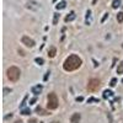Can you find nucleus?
Instances as JSON below:
<instances>
[{"label": "nucleus", "instance_id": "5", "mask_svg": "<svg viewBox=\"0 0 123 123\" xmlns=\"http://www.w3.org/2000/svg\"><path fill=\"white\" fill-rule=\"evenodd\" d=\"M21 42H22L26 47H30V48H32V47L35 46V41H33L32 38H30L28 36H22Z\"/></svg>", "mask_w": 123, "mask_h": 123}, {"label": "nucleus", "instance_id": "12", "mask_svg": "<svg viewBox=\"0 0 123 123\" xmlns=\"http://www.w3.org/2000/svg\"><path fill=\"white\" fill-rule=\"evenodd\" d=\"M121 6V0H113V3H112V7L113 9H118Z\"/></svg>", "mask_w": 123, "mask_h": 123}, {"label": "nucleus", "instance_id": "24", "mask_svg": "<svg viewBox=\"0 0 123 123\" xmlns=\"http://www.w3.org/2000/svg\"><path fill=\"white\" fill-rule=\"evenodd\" d=\"M30 123H36V121H35V119H32V121H31Z\"/></svg>", "mask_w": 123, "mask_h": 123}, {"label": "nucleus", "instance_id": "9", "mask_svg": "<svg viewBox=\"0 0 123 123\" xmlns=\"http://www.w3.org/2000/svg\"><path fill=\"white\" fill-rule=\"evenodd\" d=\"M55 53H57V49H55V47H50V49L48 50V55H49L50 58H53V57L55 55Z\"/></svg>", "mask_w": 123, "mask_h": 123}, {"label": "nucleus", "instance_id": "7", "mask_svg": "<svg viewBox=\"0 0 123 123\" xmlns=\"http://www.w3.org/2000/svg\"><path fill=\"white\" fill-rule=\"evenodd\" d=\"M80 118H81L80 117V113H74L73 116L70 117V122L71 123H79L80 122Z\"/></svg>", "mask_w": 123, "mask_h": 123}, {"label": "nucleus", "instance_id": "21", "mask_svg": "<svg viewBox=\"0 0 123 123\" xmlns=\"http://www.w3.org/2000/svg\"><path fill=\"white\" fill-rule=\"evenodd\" d=\"M92 101H96V102H98V100H97V98H89V101H87V102H92Z\"/></svg>", "mask_w": 123, "mask_h": 123}, {"label": "nucleus", "instance_id": "3", "mask_svg": "<svg viewBox=\"0 0 123 123\" xmlns=\"http://www.w3.org/2000/svg\"><path fill=\"white\" fill-rule=\"evenodd\" d=\"M47 106H48L49 110H55V108H58L59 101H58V97H57V95L54 94V92H50V94L48 95V104H47Z\"/></svg>", "mask_w": 123, "mask_h": 123}, {"label": "nucleus", "instance_id": "1", "mask_svg": "<svg viewBox=\"0 0 123 123\" xmlns=\"http://www.w3.org/2000/svg\"><path fill=\"white\" fill-rule=\"evenodd\" d=\"M81 64H83V60L80 59V57L76 55V54H71L65 59L63 68L67 71H73V70H76L78 68H80Z\"/></svg>", "mask_w": 123, "mask_h": 123}, {"label": "nucleus", "instance_id": "18", "mask_svg": "<svg viewBox=\"0 0 123 123\" xmlns=\"http://www.w3.org/2000/svg\"><path fill=\"white\" fill-rule=\"evenodd\" d=\"M35 62H36L37 64H39V65H42V64H43V59H42V58H36Z\"/></svg>", "mask_w": 123, "mask_h": 123}, {"label": "nucleus", "instance_id": "2", "mask_svg": "<svg viewBox=\"0 0 123 123\" xmlns=\"http://www.w3.org/2000/svg\"><path fill=\"white\" fill-rule=\"evenodd\" d=\"M20 75H21V71H20V69L17 67H10L7 69V78L12 83H16L20 79Z\"/></svg>", "mask_w": 123, "mask_h": 123}, {"label": "nucleus", "instance_id": "15", "mask_svg": "<svg viewBox=\"0 0 123 123\" xmlns=\"http://www.w3.org/2000/svg\"><path fill=\"white\" fill-rule=\"evenodd\" d=\"M36 112H38L39 115H48L47 112H46V111H44V110H43L42 107H39V106H38V107L36 108Z\"/></svg>", "mask_w": 123, "mask_h": 123}, {"label": "nucleus", "instance_id": "6", "mask_svg": "<svg viewBox=\"0 0 123 123\" xmlns=\"http://www.w3.org/2000/svg\"><path fill=\"white\" fill-rule=\"evenodd\" d=\"M42 90H43V86H42V85H36V86L32 87V94L38 95V94H41V92H42Z\"/></svg>", "mask_w": 123, "mask_h": 123}, {"label": "nucleus", "instance_id": "14", "mask_svg": "<svg viewBox=\"0 0 123 123\" xmlns=\"http://www.w3.org/2000/svg\"><path fill=\"white\" fill-rule=\"evenodd\" d=\"M65 5H67V3L65 1H60V3H58V5L55 6L58 10H62V9H64L65 7Z\"/></svg>", "mask_w": 123, "mask_h": 123}, {"label": "nucleus", "instance_id": "10", "mask_svg": "<svg viewBox=\"0 0 123 123\" xmlns=\"http://www.w3.org/2000/svg\"><path fill=\"white\" fill-rule=\"evenodd\" d=\"M111 96H113V92H112L111 90H105L104 91V98H108Z\"/></svg>", "mask_w": 123, "mask_h": 123}, {"label": "nucleus", "instance_id": "11", "mask_svg": "<svg viewBox=\"0 0 123 123\" xmlns=\"http://www.w3.org/2000/svg\"><path fill=\"white\" fill-rule=\"evenodd\" d=\"M74 18H75V14H74V12H70V14L65 17V21H67V22H69V21H73Z\"/></svg>", "mask_w": 123, "mask_h": 123}, {"label": "nucleus", "instance_id": "23", "mask_svg": "<svg viewBox=\"0 0 123 123\" xmlns=\"http://www.w3.org/2000/svg\"><path fill=\"white\" fill-rule=\"evenodd\" d=\"M35 102H36V98H32V100H31V104H30V105H32V104H35Z\"/></svg>", "mask_w": 123, "mask_h": 123}, {"label": "nucleus", "instance_id": "13", "mask_svg": "<svg viewBox=\"0 0 123 123\" xmlns=\"http://www.w3.org/2000/svg\"><path fill=\"white\" fill-rule=\"evenodd\" d=\"M117 73H118V74H123V62H121V63L118 64V67H117Z\"/></svg>", "mask_w": 123, "mask_h": 123}, {"label": "nucleus", "instance_id": "19", "mask_svg": "<svg viewBox=\"0 0 123 123\" xmlns=\"http://www.w3.org/2000/svg\"><path fill=\"white\" fill-rule=\"evenodd\" d=\"M116 84H117V79H116V78H113V79L111 80V84H110V85H111V86H115Z\"/></svg>", "mask_w": 123, "mask_h": 123}, {"label": "nucleus", "instance_id": "22", "mask_svg": "<svg viewBox=\"0 0 123 123\" xmlns=\"http://www.w3.org/2000/svg\"><path fill=\"white\" fill-rule=\"evenodd\" d=\"M107 16H108V14H105V16H104V18H102V22H104V21H105V20L107 18Z\"/></svg>", "mask_w": 123, "mask_h": 123}, {"label": "nucleus", "instance_id": "16", "mask_svg": "<svg viewBox=\"0 0 123 123\" xmlns=\"http://www.w3.org/2000/svg\"><path fill=\"white\" fill-rule=\"evenodd\" d=\"M21 113L25 115V116H28V115L31 113V110H30V108H22V110H21Z\"/></svg>", "mask_w": 123, "mask_h": 123}, {"label": "nucleus", "instance_id": "20", "mask_svg": "<svg viewBox=\"0 0 123 123\" xmlns=\"http://www.w3.org/2000/svg\"><path fill=\"white\" fill-rule=\"evenodd\" d=\"M58 17H59V15L58 14H54V20H53V24L54 25H57V22H58Z\"/></svg>", "mask_w": 123, "mask_h": 123}, {"label": "nucleus", "instance_id": "4", "mask_svg": "<svg viewBox=\"0 0 123 123\" xmlns=\"http://www.w3.org/2000/svg\"><path fill=\"white\" fill-rule=\"evenodd\" d=\"M98 87H100V80L98 79H91L90 81H89V84H87V90L89 91H96V90H98Z\"/></svg>", "mask_w": 123, "mask_h": 123}, {"label": "nucleus", "instance_id": "25", "mask_svg": "<svg viewBox=\"0 0 123 123\" xmlns=\"http://www.w3.org/2000/svg\"><path fill=\"white\" fill-rule=\"evenodd\" d=\"M122 83H123V80H122Z\"/></svg>", "mask_w": 123, "mask_h": 123}, {"label": "nucleus", "instance_id": "17", "mask_svg": "<svg viewBox=\"0 0 123 123\" xmlns=\"http://www.w3.org/2000/svg\"><path fill=\"white\" fill-rule=\"evenodd\" d=\"M117 21H118V22H123V12H118V15H117Z\"/></svg>", "mask_w": 123, "mask_h": 123}, {"label": "nucleus", "instance_id": "8", "mask_svg": "<svg viewBox=\"0 0 123 123\" xmlns=\"http://www.w3.org/2000/svg\"><path fill=\"white\" fill-rule=\"evenodd\" d=\"M27 1H28V7L30 9H32V10H37L38 9V4L36 3V1H33V0H27Z\"/></svg>", "mask_w": 123, "mask_h": 123}]
</instances>
